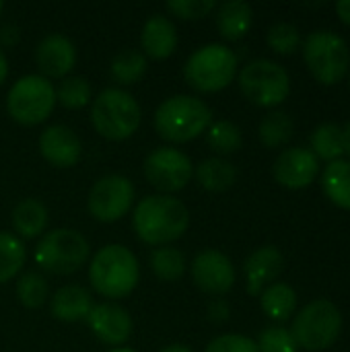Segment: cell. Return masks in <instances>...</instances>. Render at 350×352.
<instances>
[{
	"label": "cell",
	"mask_w": 350,
	"mask_h": 352,
	"mask_svg": "<svg viewBox=\"0 0 350 352\" xmlns=\"http://www.w3.org/2000/svg\"><path fill=\"white\" fill-rule=\"evenodd\" d=\"M237 74V56L223 43H208L196 50L186 66L184 76L188 85L200 93H217L233 82Z\"/></svg>",
	"instance_id": "5"
},
{
	"label": "cell",
	"mask_w": 350,
	"mask_h": 352,
	"mask_svg": "<svg viewBox=\"0 0 350 352\" xmlns=\"http://www.w3.org/2000/svg\"><path fill=\"white\" fill-rule=\"evenodd\" d=\"M87 324L101 342L111 344V346H120L128 342V338L132 336V328H134L130 314L116 303L93 305L87 318Z\"/></svg>",
	"instance_id": "16"
},
{
	"label": "cell",
	"mask_w": 350,
	"mask_h": 352,
	"mask_svg": "<svg viewBox=\"0 0 350 352\" xmlns=\"http://www.w3.org/2000/svg\"><path fill=\"white\" fill-rule=\"evenodd\" d=\"M134 202V186L126 175H105L89 192V212L101 223L120 221L130 212Z\"/></svg>",
	"instance_id": "12"
},
{
	"label": "cell",
	"mask_w": 350,
	"mask_h": 352,
	"mask_svg": "<svg viewBox=\"0 0 350 352\" xmlns=\"http://www.w3.org/2000/svg\"><path fill=\"white\" fill-rule=\"evenodd\" d=\"M190 225V212L177 198L155 194L142 198L132 214V227L140 241L149 245H167L184 237Z\"/></svg>",
	"instance_id": "1"
},
{
	"label": "cell",
	"mask_w": 350,
	"mask_h": 352,
	"mask_svg": "<svg viewBox=\"0 0 350 352\" xmlns=\"http://www.w3.org/2000/svg\"><path fill=\"white\" fill-rule=\"evenodd\" d=\"M258 132H260V140L264 146L276 148V146H283L291 140V136L295 132V122L285 111H270L260 122Z\"/></svg>",
	"instance_id": "26"
},
{
	"label": "cell",
	"mask_w": 350,
	"mask_h": 352,
	"mask_svg": "<svg viewBox=\"0 0 350 352\" xmlns=\"http://www.w3.org/2000/svg\"><path fill=\"white\" fill-rule=\"evenodd\" d=\"M254 23V10L243 0H227L217 6V27L219 33L229 39H241Z\"/></svg>",
	"instance_id": "21"
},
{
	"label": "cell",
	"mask_w": 350,
	"mask_h": 352,
	"mask_svg": "<svg viewBox=\"0 0 350 352\" xmlns=\"http://www.w3.org/2000/svg\"><path fill=\"white\" fill-rule=\"evenodd\" d=\"M311 153L324 161H338L344 153L342 148V128L336 124H320L311 134Z\"/></svg>",
	"instance_id": "28"
},
{
	"label": "cell",
	"mask_w": 350,
	"mask_h": 352,
	"mask_svg": "<svg viewBox=\"0 0 350 352\" xmlns=\"http://www.w3.org/2000/svg\"><path fill=\"white\" fill-rule=\"evenodd\" d=\"M140 43L146 56L155 60H163L171 56L177 47V29L167 16L153 14L142 27Z\"/></svg>",
	"instance_id": "19"
},
{
	"label": "cell",
	"mask_w": 350,
	"mask_h": 352,
	"mask_svg": "<svg viewBox=\"0 0 350 352\" xmlns=\"http://www.w3.org/2000/svg\"><path fill=\"white\" fill-rule=\"evenodd\" d=\"M194 175V165L188 155L171 146H159L144 159V177L165 196L184 190Z\"/></svg>",
	"instance_id": "11"
},
{
	"label": "cell",
	"mask_w": 350,
	"mask_h": 352,
	"mask_svg": "<svg viewBox=\"0 0 350 352\" xmlns=\"http://www.w3.org/2000/svg\"><path fill=\"white\" fill-rule=\"evenodd\" d=\"M140 268L136 256L118 243L101 248L89 264V280L93 289L107 299L128 297L138 285Z\"/></svg>",
	"instance_id": "3"
},
{
	"label": "cell",
	"mask_w": 350,
	"mask_h": 352,
	"mask_svg": "<svg viewBox=\"0 0 350 352\" xmlns=\"http://www.w3.org/2000/svg\"><path fill=\"white\" fill-rule=\"evenodd\" d=\"M274 179L289 188V190H301L307 188L320 173V161L318 157L303 146L287 148L278 155L272 167Z\"/></svg>",
	"instance_id": "14"
},
{
	"label": "cell",
	"mask_w": 350,
	"mask_h": 352,
	"mask_svg": "<svg viewBox=\"0 0 350 352\" xmlns=\"http://www.w3.org/2000/svg\"><path fill=\"white\" fill-rule=\"evenodd\" d=\"M212 124L210 107L194 95H173L155 111V130L167 142H190Z\"/></svg>",
	"instance_id": "2"
},
{
	"label": "cell",
	"mask_w": 350,
	"mask_h": 352,
	"mask_svg": "<svg viewBox=\"0 0 350 352\" xmlns=\"http://www.w3.org/2000/svg\"><path fill=\"white\" fill-rule=\"evenodd\" d=\"M239 89L258 107H276L291 93L289 72L272 60H254L239 72Z\"/></svg>",
	"instance_id": "10"
},
{
	"label": "cell",
	"mask_w": 350,
	"mask_h": 352,
	"mask_svg": "<svg viewBox=\"0 0 350 352\" xmlns=\"http://www.w3.org/2000/svg\"><path fill=\"white\" fill-rule=\"evenodd\" d=\"M324 194L342 210H350V161H332L322 175Z\"/></svg>",
	"instance_id": "24"
},
{
	"label": "cell",
	"mask_w": 350,
	"mask_h": 352,
	"mask_svg": "<svg viewBox=\"0 0 350 352\" xmlns=\"http://www.w3.org/2000/svg\"><path fill=\"white\" fill-rule=\"evenodd\" d=\"M138 101L122 89H103L91 107L95 130L107 140H126L140 126Z\"/></svg>",
	"instance_id": "4"
},
{
	"label": "cell",
	"mask_w": 350,
	"mask_h": 352,
	"mask_svg": "<svg viewBox=\"0 0 350 352\" xmlns=\"http://www.w3.org/2000/svg\"><path fill=\"white\" fill-rule=\"evenodd\" d=\"M109 352H134L132 349H113V351H109Z\"/></svg>",
	"instance_id": "44"
},
{
	"label": "cell",
	"mask_w": 350,
	"mask_h": 352,
	"mask_svg": "<svg viewBox=\"0 0 350 352\" xmlns=\"http://www.w3.org/2000/svg\"><path fill=\"white\" fill-rule=\"evenodd\" d=\"M208 144L215 153L221 155H231L237 153L243 144V136L237 124L229 122V120H221L210 124L208 128Z\"/></svg>",
	"instance_id": "31"
},
{
	"label": "cell",
	"mask_w": 350,
	"mask_h": 352,
	"mask_svg": "<svg viewBox=\"0 0 350 352\" xmlns=\"http://www.w3.org/2000/svg\"><path fill=\"white\" fill-rule=\"evenodd\" d=\"M229 316H231V307H229L227 301H223V299L210 301V305H208V318H210V322L223 324V322L229 320Z\"/></svg>",
	"instance_id": "38"
},
{
	"label": "cell",
	"mask_w": 350,
	"mask_h": 352,
	"mask_svg": "<svg viewBox=\"0 0 350 352\" xmlns=\"http://www.w3.org/2000/svg\"><path fill=\"white\" fill-rule=\"evenodd\" d=\"M17 297L19 301L29 307L37 309L45 303L47 299V283L41 274L37 272H27L17 280Z\"/></svg>",
	"instance_id": "33"
},
{
	"label": "cell",
	"mask_w": 350,
	"mask_h": 352,
	"mask_svg": "<svg viewBox=\"0 0 350 352\" xmlns=\"http://www.w3.org/2000/svg\"><path fill=\"white\" fill-rule=\"evenodd\" d=\"M35 64L41 76L47 80L66 78V74L76 64V47L68 37L60 33H50L39 41L35 50Z\"/></svg>",
	"instance_id": "15"
},
{
	"label": "cell",
	"mask_w": 350,
	"mask_h": 352,
	"mask_svg": "<svg viewBox=\"0 0 350 352\" xmlns=\"http://www.w3.org/2000/svg\"><path fill=\"white\" fill-rule=\"evenodd\" d=\"M283 266H285V258L281 250L274 245H264V248H258L254 254H250V258L243 264L248 293L254 297L262 295V291L272 280L278 278V274L283 272Z\"/></svg>",
	"instance_id": "18"
},
{
	"label": "cell",
	"mask_w": 350,
	"mask_h": 352,
	"mask_svg": "<svg viewBox=\"0 0 350 352\" xmlns=\"http://www.w3.org/2000/svg\"><path fill=\"white\" fill-rule=\"evenodd\" d=\"M266 41L270 45V50H274L276 54H293L299 43H301V33L295 25L291 23H276L268 29Z\"/></svg>",
	"instance_id": "34"
},
{
	"label": "cell",
	"mask_w": 350,
	"mask_h": 352,
	"mask_svg": "<svg viewBox=\"0 0 350 352\" xmlns=\"http://www.w3.org/2000/svg\"><path fill=\"white\" fill-rule=\"evenodd\" d=\"M215 8H217L215 0H169L167 2V10L186 21L204 19Z\"/></svg>",
	"instance_id": "36"
},
{
	"label": "cell",
	"mask_w": 350,
	"mask_h": 352,
	"mask_svg": "<svg viewBox=\"0 0 350 352\" xmlns=\"http://www.w3.org/2000/svg\"><path fill=\"white\" fill-rule=\"evenodd\" d=\"M12 227L25 239L41 235L47 227V208L35 198L19 202L12 210Z\"/></svg>",
	"instance_id": "23"
},
{
	"label": "cell",
	"mask_w": 350,
	"mask_h": 352,
	"mask_svg": "<svg viewBox=\"0 0 350 352\" xmlns=\"http://www.w3.org/2000/svg\"><path fill=\"white\" fill-rule=\"evenodd\" d=\"M149 262L153 274L165 283H175L186 272V256L177 248H157Z\"/></svg>",
	"instance_id": "27"
},
{
	"label": "cell",
	"mask_w": 350,
	"mask_h": 352,
	"mask_svg": "<svg viewBox=\"0 0 350 352\" xmlns=\"http://www.w3.org/2000/svg\"><path fill=\"white\" fill-rule=\"evenodd\" d=\"M258 351L260 352H297L299 346L291 334V330L283 328V326H270L266 330H262L260 338H258Z\"/></svg>",
	"instance_id": "35"
},
{
	"label": "cell",
	"mask_w": 350,
	"mask_h": 352,
	"mask_svg": "<svg viewBox=\"0 0 350 352\" xmlns=\"http://www.w3.org/2000/svg\"><path fill=\"white\" fill-rule=\"evenodd\" d=\"M161 352H194L192 349L184 346V344H171V346H165Z\"/></svg>",
	"instance_id": "43"
},
{
	"label": "cell",
	"mask_w": 350,
	"mask_h": 352,
	"mask_svg": "<svg viewBox=\"0 0 350 352\" xmlns=\"http://www.w3.org/2000/svg\"><path fill=\"white\" fill-rule=\"evenodd\" d=\"M204 352H260L256 340L241 334H223L215 338Z\"/></svg>",
	"instance_id": "37"
},
{
	"label": "cell",
	"mask_w": 350,
	"mask_h": 352,
	"mask_svg": "<svg viewBox=\"0 0 350 352\" xmlns=\"http://www.w3.org/2000/svg\"><path fill=\"white\" fill-rule=\"evenodd\" d=\"M349 70H350V68H349ZM349 85H350V72H349Z\"/></svg>",
	"instance_id": "46"
},
{
	"label": "cell",
	"mask_w": 350,
	"mask_h": 352,
	"mask_svg": "<svg viewBox=\"0 0 350 352\" xmlns=\"http://www.w3.org/2000/svg\"><path fill=\"white\" fill-rule=\"evenodd\" d=\"M25 245L12 233H0V283L12 280L25 264Z\"/></svg>",
	"instance_id": "29"
},
{
	"label": "cell",
	"mask_w": 350,
	"mask_h": 352,
	"mask_svg": "<svg viewBox=\"0 0 350 352\" xmlns=\"http://www.w3.org/2000/svg\"><path fill=\"white\" fill-rule=\"evenodd\" d=\"M6 74H8V62H6V56H4V52L0 50V85L4 82Z\"/></svg>",
	"instance_id": "41"
},
{
	"label": "cell",
	"mask_w": 350,
	"mask_h": 352,
	"mask_svg": "<svg viewBox=\"0 0 350 352\" xmlns=\"http://www.w3.org/2000/svg\"><path fill=\"white\" fill-rule=\"evenodd\" d=\"M342 148L347 155H350V122L342 128Z\"/></svg>",
	"instance_id": "42"
},
{
	"label": "cell",
	"mask_w": 350,
	"mask_h": 352,
	"mask_svg": "<svg viewBox=\"0 0 350 352\" xmlns=\"http://www.w3.org/2000/svg\"><path fill=\"white\" fill-rule=\"evenodd\" d=\"M56 101L66 109H80L91 101V85L83 76H66L56 89Z\"/></svg>",
	"instance_id": "32"
},
{
	"label": "cell",
	"mask_w": 350,
	"mask_h": 352,
	"mask_svg": "<svg viewBox=\"0 0 350 352\" xmlns=\"http://www.w3.org/2000/svg\"><path fill=\"white\" fill-rule=\"evenodd\" d=\"M336 14L340 16L342 23H347L350 27V0H340V2H336Z\"/></svg>",
	"instance_id": "40"
},
{
	"label": "cell",
	"mask_w": 350,
	"mask_h": 352,
	"mask_svg": "<svg viewBox=\"0 0 350 352\" xmlns=\"http://www.w3.org/2000/svg\"><path fill=\"white\" fill-rule=\"evenodd\" d=\"M89 258L87 239L74 229H54L45 233L35 248V264L52 274H72Z\"/></svg>",
	"instance_id": "9"
},
{
	"label": "cell",
	"mask_w": 350,
	"mask_h": 352,
	"mask_svg": "<svg viewBox=\"0 0 350 352\" xmlns=\"http://www.w3.org/2000/svg\"><path fill=\"white\" fill-rule=\"evenodd\" d=\"M196 179L206 192H225L235 184L237 169L233 167V163H229L225 159L210 157V159H204L198 165Z\"/></svg>",
	"instance_id": "25"
},
{
	"label": "cell",
	"mask_w": 350,
	"mask_h": 352,
	"mask_svg": "<svg viewBox=\"0 0 350 352\" xmlns=\"http://www.w3.org/2000/svg\"><path fill=\"white\" fill-rule=\"evenodd\" d=\"M192 278L202 293L221 297L233 289L235 268L223 252L204 250L192 262Z\"/></svg>",
	"instance_id": "13"
},
{
	"label": "cell",
	"mask_w": 350,
	"mask_h": 352,
	"mask_svg": "<svg viewBox=\"0 0 350 352\" xmlns=\"http://www.w3.org/2000/svg\"><path fill=\"white\" fill-rule=\"evenodd\" d=\"M342 332V314L340 309L328 301L318 299L305 305L291 328V334L297 346L309 352H320L334 346Z\"/></svg>",
	"instance_id": "6"
},
{
	"label": "cell",
	"mask_w": 350,
	"mask_h": 352,
	"mask_svg": "<svg viewBox=\"0 0 350 352\" xmlns=\"http://www.w3.org/2000/svg\"><path fill=\"white\" fill-rule=\"evenodd\" d=\"M39 151L50 165H54L58 169H66V167H74L78 163L83 144H80L78 136L68 126L56 124V126H47L41 132Z\"/></svg>",
	"instance_id": "17"
},
{
	"label": "cell",
	"mask_w": 350,
	"mask_h": 352,
	"mask_svg": "<svg viewBox=\"0 0 350 352\" xmlns=\"http://www.w3.org/2000/svg\"><path fill=\"white\" fill-rule=\"evenodd\" d=\"M56 103L54 85L41 74H27L19 78L6 95L8 116L23 126L45 122Z\"/></svg>",
	"instance_id": "8"
},
{
	"label": "cell",
	"mask_w": 350,
	"mask_h": 352,
	"mask_svg": "<svg viewBox=\"0 0 350 352\" xmlns=\"http://www.w3.org/2000/svg\"><path fill=\"white\" fill-rule=\"evenodd\" d=\"M19 37H21V33L14 25H2V29H0V43L2 45L10 47L19 41Z\"/></svg>",
	"instance_id": "39"
},
{
	"label": "cell",
	"mask_w": 350,
	"mask_h": 352,
	"mask_svg": "<svg viewBox=\"0 0 350 352\" xmlns=\"http://www.w3.org/2000/svg\"><path fill=\"white\" fill-rule=\"evenodd\" d=\"M264 314L274 322H287L297 309V293L287 283H272L260 295Z\"/></svg>",
	"instance_id": "22"
},
{
	"label": "cell",
	"mask_w": 350,
	"mask_h": 352,
	"mask_svg": "<svg viewBox=\"0 0 350 352\" xmlns=\"http://www.w3.org/2000/svg\"><path fill=\"white\" fill-rule=\"evenodd\" d=\"M93 309V297L87 289L78 285L62 287L54 293L50 311L60 322H80L87 320Z\"/></svg>",
	"instance_id": "20"
},
{
	"label": "cell",
	"mask_w": 350,
	"mask_h": 352,
	"mask_svg": "<svg viewBox=\"0 0 350 352\" xmlns=\"http://www.w3.org/2000/svg\"><path fill=\"white\" fill-rule=\"evenodd\" d=\"M146 56L136 50L120 52L111 62V78L120 85H134L146 72Z\"/></svg>",
	"instance_id": "30"
},
{
	"label": "cell",
	"mask_w": 350,
	"mask_h": 352,
	"mask_svg": "<svg viewBox=\"0 0 350 352\" xmlns=\"http://www.w3.org/2000/svg\"><path fill=\"white\" fill-rule=\"evenodd\" d=\"M303 60L322 85L340 82L350 68V50L347 41L328 29H318L303 41Z\"/></svg>",
	"instance_id": "7"
},
{
	"label": "cell",
	"mask_w": 350,
	"mask_h": 352,
	"mask_svg": "<svg viewBox=\"0 0 350 352\" xmlns=\"http://www.w3.org/2000/svg\"><path fill=\"white\" fill-rule=\"evenodd\" d=\"M2 8H4V4H2V2H0V12H2Z\"/></svg>",
	"instance_id": "45"
}]
</instances>
